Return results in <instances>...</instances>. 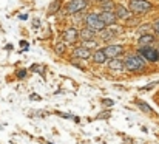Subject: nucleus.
<instances>
[{
  "instance_id": "obj_1",
  "label": "nucleus",
  "mask_w": 159,
  "mask_h": 144,
  "mask_svg": "<svg viewBox=\"0 0 159 144\" xmlns=\"http://www.w3.org/2000/svg\"><path fill=\"white\" fill-rule=\"evenodd\" d=\"M145 59L142 57V54H130L125 57L124 61V67L128 70V71H141L145 68Z\"/></svg>"
},
{
  "instance_id": "obj_2",
  "label": "nucleus",
  "mask_w": 159,
  "mask_h": 144,
  "mask_svg": "<svg viewBox=\"0 0 159 144\" xmlns=\"http://www.w3.org/2000/svg\"><path fill=\"white\" fill-rule=\"evenodd\" d=\"M85 27H88V28H91V30H94V31H104L105 30V22L100 19V14H97V13H88L87 16H85Z\"/></svg>"
},
{
  "instance_id": "obj_3",
  "label": "nucleus",
  "mask_w": 159,
  "mask_h": 144,
  "mask_svg": "<svg viewBox=\"0 0 159 144\" xmlns=\"http://www.w3.org/2000/svg\"><path fill=\"white\" fill-rule=\"evenodd\" d=\"M151 10V3L148 0H130V11L134 13L136 16L145 14Z\"/></svg>"
},
{
  "instance_id": "obj_4",
  "label": "nucleus",
  "mask_w": 159,
  "mask_h": 144,
  "mask_svg": "<svg viewBox=\"0 0 159 144\" xmlns=\"http://www.w3.org/2000/svg\"><path fill=\"white\" fill-rule=\"evenodd\" d=\"M139 54H142V57L148 62H157L159 61V51L156 48H153L151 45L150 47H139Z\"/></svg>"
},
{
  "instance_id": "obj_5",
  "label": "nucleus",
  "mask_w": 159,
  "mask_h": 144,
  "mask_svg": "<svg viewBox=\"0 0 159 144\" xmlns=\"http://www.w3.org/2000/svg\"><path fill=\"white\" fill-rule=\"evenodd\" d=\"M90 2L88 0H71V2H68L67 8H65V13L67 14H76V13H80L82 10L87 8Z\"/></svg>"
},
{
  "instance_id": "obj_6",
  "label": "nucleus",
  "mask_w": 159,
  "mask_h": 144,
  "mask_svg": "<svg viewBox=\"0 0 159 144\" xmlns=\"http://www.w3.org/2000/svg\"><path fill=\"white\" fill-rule=\"evenodd\" d=\"M79 37H80V31H77V28H74V27H68L62 33V39L68 44H74Z\"/></svg>"
},
{
  "instance_id": "obj_7",
  "label": "nucleus",
  "mask_w": 159,
  "mask_h": 144,
  "mask_svg": "<svg viewBox=\"0 0 159 144\" xmlns=\"http://www.w3.org/2000/svg\"><path fill=\"white\" fill-rule=\"evenodd\" d=\"M105 53L110 59H114V57H119L124 53V47L117 45V44L116 45H108V47H105Z\"/></svg>"
},
{
  "instance_id": "obj_8",
  "label": "nucleus",
  "mask_w": 159,
  "mask_h": 144,
  "mask_svg": "<svg viewBox=\"0 0 159 144\" xmlns=\"http://www.w3.org/2000/svg\"><path fill=\"white\" fill-rule=\"evenodd\" d=\"M107 59H108V56L105 53V48H96V51L93 53V62L100 65V64H105Z\"/></svg>"
},
{
  "instance_id": "obj_9",
  "label": "nucleus",
  "mask_w": 159,
  "mask_h": 144,
  "mask_svg": "<svg viewBox=\"0 0 159 144\" xmlns=\"http://www.w3.org/2000/svg\"><path fill=\"white\" fill-rule=\"evenodd\" d=\"M73 54L76 56V57H79V59H90V57H93V53L88 50V48H85V47H76L74 50H73Z\"/></svg>"
},
{
  "instance_id": "obj_10",
  "label": "nucleus",
  "mask_w": 159,
  "mask_h": 144,
  "mask_svg": "<svg viewBox=\"0 0 159 144\" xmlns=\"http://www.w3.org/2000/svg\"><path fill=\"white\" fill-rule=\"evenodd\" d=\"M100 19L105 22V25H113L117 20V16L114 11H102L100 13Z\"/></svg>"
},
{
  "instance_id": "obj_11",
  "label": "nucleus",
  "mask_w": 159,
  "mask_h": 144,
  "mask_svg": "<svg viewBox=\"0 0 159 144\" xmlns=\"http://www.w3.org/2000/svg\"><path fill=\"white\" fill-rule=\"evenodd\" d=\"M114 13H116L117 19H122V20H127V19L130 17V10H127V8H125L124 5H120V3H117V5H116Z\"/></svg>"
},
{
  "instance_id": "obj_12",
  "label": "nucleus",
  "mask_w": 159,
  "mask_h": 144,
  "mask_svg": "<svg viewBox=\"0 0 159 144\" xmlns=\"http://www.w3.org/2000/svg\"><path fill=\"white\" fill-rule=\"evenodd\" d=\"M96 33H97V31L85 27V28L80 30V39H82V40H94V39H96Z\"/></svg>"
},
{
  "instance_id": "obj_13",
  "label": "nucleus",
  "mask_w": 159,
  "mask_h": 144,
  "mask_svg": "<svg viewBox=\"0 0 159 144\" xmlns=\"http://www.w3.org/2000/svg\"><path fill=\"white\" fill-rule=\"evenodd\" d=\"M137 42H139V47H150L154 42V36L153 34H141Z\"/></svg>"
},
{
  "instance_id": "obj_14",
  "label": "nucleus",
  "mask_w": 159,
  "mask_h": 144,
  "mask_svg": "<svg viewBox=\"0 0 159 144\" xmlns=\"http://www.w3.org/2000/svg\"><path fill=\"white\" fill-rule=\"evenodd\" d=\"M108 65H110V68H111V70H122V68H125V67H124V61H120L119 57L111 59Z\"/></svg>"
},
{
  "instance_id": "obj_15",
  "label": "nucleus",
  "mask_w": 159,
  "mask_h": 144,
  "mask_svg": "<svg viewBox=\"0 0 159 144\" xmlns=\"http://www.w3.org/2000/svg\"><path fill=\"white\" fill-rule=\"evenodd\" d=\"M114 36H116V31H114V30H110V31L104 30V31H100V39H102L104 42H108V40L114 39Z\"/></svg>"
},
{
  "instance_id": "obj_16",
  "label": "nucleus",
  "mask_w": 159,
  "mask_h": 144,
  "mask_svg": "<svg viewBox=\"0 0 159 144\" xmlns=\"http://www.w3.org/2000/svg\"><path fill=\"white\" fill-rule=\"evenodd\" d=\"M54 51H56L57 54H63V53L67 51V42H65V40L57 42V44L54 45Z\"/></svg>"
},
{
  "instance_id": "obj_17",
  "label": "nucleus",
  "mask_w": 159,
  "mask_h": 144,
  "mask_svg": "<svg viewBox=\"0 0 159 144\" xmlns=\"http://www.w3.org/2000/svg\"><path fill=\"white\" fill-rule=\"evenodd\" d=\"M114 8H116V5H114V2H107V3H102L100 5V10L102 11H114Z\"/></svg>"
},
{
  "instance_id": "obj_18",
  "label": "nucleus",
  "mask_w": 159,
  "mask_h": 144,
  "mask_svg": "<svg viewBox=\"0 0 159 144\" xmlns=\"http://www.w3.org/2000/svg\"><path fill=\"white\" fill-rule=\"evenodd\" d=\"M137 107H139L142 112H145V113H153V108H151L150 105H147L145 102H142V101H137Z\"/></svg>"
},
{
  "instance_id": "obj_19",
  "label": "nucleus",
  "mask_w": 159,
  "mask_h": 144,
  "mask_svg": "<svg viewBox=\"0 0 159 144\" xmlns=\"http://www.w3.org/2000/svg\"><path fill=\"white\" fill-rule=\"evenodd\" d=\"M60 5H62V0H56V2L50 6V10H48V11H50V14H56V13H57V10L60 8Z\"/></svg>"
},
{
  "instance_id": "obj_20",
  "label": "nucleus",
  "mask_w": 159,
  "mask_h": 144,
  "mask_svg": "<svg viewBox=\"0 0 159 144\" xmlns=\"http://www.w3.org/2000/svg\"><path fill=\"white\" fill-rule=\"evenodd\" d=\"M82 47H85V48H88V50L97 48V42H96V40H84V42H82Z\"/></svg>"
},
{
  "instance_id": "obj_21",
  "label": "nucleus",
  "mask_w": 159,
  "mask_h": 144,
  "mask_svg": "<svg viewBox=\"0 0 159 144\" xmlns=\"http://www.w3.org/2000/svg\"><path fill=\"white\" fill-rule=\"evenodd\" d=\"M85 16H87V14L76 13V14H73V22H74V23H77V22H85Z\"/></svg>"
},
{
  "instance_id": "obj_22",
  "label": "nucleus",
  "mask_w": 159,
  "mask_h": 144,
  "mask_svg": "<svg viewBox=\"0 0 159 144\" xmlns=\"http://www.w3.org/2000/svg\"><path fill=\"white\" fill-rule=\"evenodd\" d=\"M136 23H139V19H137V17H136V19H130V17L127 19V25H128V27H133V25H136Z\"/></svg>"
},
{
  "instance_id": "obj_23",
  "label": "nucleus",
  "mask_w": 159,
  "mask_h": 144,
  "mask_svg": "<svg viewBox=\"0 0 159 144\" xmlns=\"http://www.w3.org/2000/svg\"><path fill=\"white\" fill-rule=\"evenodd\" d=\"M20 47H22V51H28V48H30L28 42H25V40H20Z\"/></svg>"
},
{
  "instance_id": "obj_24",
  "label": "nucleus",
  "mask_w": 159,
  "mask_h": 144,
  "mask_svg": "<svg viewBox=\"0 0 159 144\" xmlns=\"http://www.w3.org/2000/svg\"><path fill=\"white\" fill-rule=\"evenodd\" d=\"M157 84H159V82H151V84H148V85H145V87H144L142 90H151V88H153V87H156Z\"/></svg>"
},
{
  "instance_id": "obj_25",
  "label": "nucleus",
  "mask_w": 159,
  "mask_h": 144,
  "mask_svg": "<svg viewBox=\"0 0 159 144\" xmlns=\"http://www.w3.org/2000/svg\"><path fill=\"white\" fill-rule=\"evenodd\" d=\"M153 30H154V31H156V33L159 34V19H157V20H156L154 23H153Z\"/></svg>"
},
{
  "instance_id": "obj_26",
  "label": "nucleus",
  "mask_w": 159,
  "mask_h": 144,
  "mask_svg": "<svg viewBox=\"0 0 159 144\" xmlns=\"http://www.w3.org/2000/svg\"><path fill=\"white\" fill-rule=\"evenodd\" d=\"M17 74H19V78H25V74H26V70H25V68H22V70H19V73H17Z\"/></svg>"
},
{
  "instance_id": "obj_27",
  "label": "nucleus",
  "mask_w": 159,
  "mask_h": 144,
  "mask_svg": "<svg viewBox=\"0 0 159 144\" xmlns=\"http://www.w3.org/2000/svg\"><path fill=\"white\" fill-rule=\"evenodd\" d=\"M104 104L105 105H113V101L111 99H104Z\"/></svg>"
},
{
  "instance_id": "obj_28",
  "label": "nucleus",
  "mask_w": 159,
  "mask_h": 144,
  "mask_svg": "<svg viewBox=\"0 0 159 144\" xmlns=\"http://www.w3.org/2000/svg\"><path fill=\"white\" fill-rule=\"evenodd\" d=\"M19 19H20V20H26V19H28V16H26V14H20V16H19Z\"/></svg>"
},
{
  "instance_id": "obj_29",
  "label": "nucleus",
  "mask_w": 159,
  "mask_h": 144,
  "mask_svg": "<svg viewBox=\"0 0 159 144\" xmlns=\"http://www.w3.org/2000/svg\"><path fill=\"white\" fill-rule=\"evenodd\" d=\"M107 2H110V0H96V3H99V5H102V3H107Z\"/></svg>"
},
{
  "instance_id": "obj_30",
  "label": "nucleus",
  "mask_w": 159,
  "mask_h": 144,
  "mask_svg": "<svg viewBox=\"0 0 159 144\" xmlns=\"http://www.w3.org/2000/svg\"><path fill=\"white\" fill-rule=\"evenodd\" d=\"M37 25H39V20H37V19H36V20H34V28H39V27H37Z\"/></svg>"
},
{
  "instance_id": "obj_31",
  "label": "nucleus",
  "mask_w": 159,
  "mask_h": 144,
  "mask_svg": "<svg viewBox=\"0 0 159 144\" xmlns=\"http://www.w3.org/2000/svg\"><path fill=\"white\" fill-rule=\"evenodd\" d=\"M88 2H90V3H94V2H96V0H88Z\"/></svg>"
},
{
  "instance_id": "obj_32",
  "label": "nucleus",
  "mask_w": 159,
  "mask_h": 144,
  "mask_svg": "<svg viewBox=\"0 0 159 144\" xmlns=\"http://www.w3.org/2000/svg\"><path fill=\"white\" fill-rule=\"evenodd\" d=\"M157 51H159V47H157Z\"/></svg>"
}]
</instances>
